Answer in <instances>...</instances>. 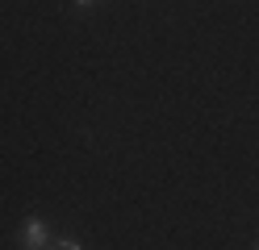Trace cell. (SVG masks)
I'll return each instance as SVG.
<instances>
[{
    "instance_id": "1",
    "label": "cell",
    "mask_w": 259,
    "mask_h": 250,
    "mask_svg": "<svg viewBox=\"0 0 259 250\" xmlns=\"http://www.w3.org/2000/svg\"><path fill=\"white\" fill-rule=\"evenodd\" d=\"M17 246L21 250H46L51 246V225H46L38 213H29L21 221V229H17Z\"/></svg>"
},
{
    "instance_id": "2",
    "label": "cell",
    "mask_w": 259,
    "mask_h": 250,
    "mask_svg": "<svg viewBox=\"0 0 259 250\" xmlns=\"http://www.w3.org/2000/svg\"><path fill=\"white\" fill-rule=\"evenodd\" d=\"M46 250H84V246H79L75 238H55V242L46 246Z\"/></svg>"
},
{
    "instance_id": "3",
    "label": "cell",
    "mask_w": 259,
    "mask_h": 250,
    "mask_svg": "<svg viewBox=\"0 0 259 250\" xmlns=\"http://www.w3.org/2000/svg\"><path fill=\"white\" fill-rule=\"evenodd\" d=\"M96 5V0H75V9H92Z\"/></svg>"
},
{
    "instance_id": "4",
    "label": "cell",
    "mask_w": 259,
    "mask_h": 250,
    "mask_svg": "<svg viewBox=\"0 0 259 250\" xmlns=\"http://www.w3.org/2000/svg\"><path fill=\"white\" fill-rule=\"evenodd\" d=\"M255 250H259V246H255Z\"/></svg>"
}]
</instances>
